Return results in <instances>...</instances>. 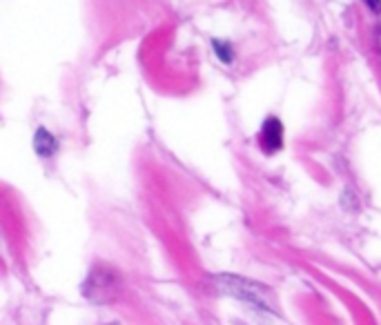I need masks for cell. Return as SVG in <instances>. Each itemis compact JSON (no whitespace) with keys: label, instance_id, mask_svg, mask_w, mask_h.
<instances>
[{"label":"cell","instance_id":"obj_2","mask_svg":"<svg viewBox=\"0 0 381 325\" xmlns=\"http://www.w3.org/2000/svg\"><path fill=\"white\" fill-rule=\"evenodd\" d=\"M116 290H118V276L110 268L91 270V274L87 276V281L83 285L85 299H89L91 303H108L116 294Z\"/></svg>","mask_w":381,"mask_h":325},{"label":"cell","instance_id":"obj_4","mask_svg":"<svg viewBox=\"0 0 381 325\" xmlns=\"http://www.w3.org/2000/svg\"><path fill=\"white\" fill-rule=\"evenodd\" d=\"M34 149L40 159H50L58 152V138L45 127H38V132L34 134Z\"/></svg>","mask_w":381,"mask_h":325},{"label":"cell","instance_id":"obj_6","mask_svg":"<svg viewBox=\"0 0 381 325\" xmlns=\"http://www.w3.org/2000/svg\"><path fill=\"white\" fill-rule=\"evenodd\" d=\"M365 5H368V9L373 11H381V0H363Z\"/></svg>","mask_w":381,"mask_h":325},{"label":"cell","instance_id":"obj_7","mask_svg":"<svg viewBox=\"0 0 381 325\" xmlns=\"http://www.w3.org/2000/svg\"><path fill=\"white\" fill-rule=\"evenodd\" d=\"M112 325H114V323H112Z\"/></svg>","mask_w":381,"mask_h":325},{"label":"cell","instance_id":"obj_3","mask_svg":"<svg viewBox=\"0 0 381 325\" xmlns=\"http://www.w3.org/2000/svg\"><path fill=\"white\" fill-rule=\"evenodd\" d=\"M261 143L266 152H277L283 145V125L277 116H270L263 122V130H261Z\"/></svg>","mask_w":381,"mask_h":325},{"label":"cell","instance_id":"obj_1","mask_svg":"<svg viewBox=\"0 0 381 325\" xmlns=\"http://www.w3.org/2000/svg\"><path fill=\"white\" fill-rule=\"evenodd\" d=\"M219 283H221V290L232 294V297L246 301L258 309H266V312H272L274 305L270 301V294L263 285H256L248 278H241V276H219Z\"/></svg>","mask_w":381,"mask_h":325},{"label":"cell","instance_id":"obj_5","mask_svg":"<svg viewBox=\"0 0 381 325\" xmlns=\"http://www.w3.org/2000/svg\"><path fill=\"white\" fill-rule=\"evenodd\" d=\"M212 47H215L217 56L221 63H232L234 60V50L230 42H223V40H212Z\"/></svg>","mask_w":381,"mask_h":325}]
</instances>
